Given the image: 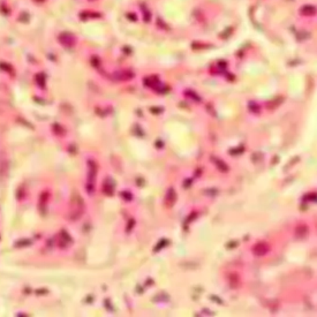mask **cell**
<instances>
[{
	"label": "cell",
	"mask_w": 317,
	"mask_h": 317,
	"mask_svg": "<svg viewBox=\"0 0 317 317\" xmlns=\"http://www.w3.org/2000/svg\"><path fill=\"white\" fill-rule=\"evenodd\" d=\"M166 243H167V241H166V240H161V241H160V243H159L158 246H156V247H154V251H158V250H160V248H163V247H164V246H165Z\"/></svg>",
	"instance_id": "obj_6"
},
{
	"label": "cell",
	"mask_w": 317,
	"mask_h": 317,
	"mask_svg": "<svg viewBox=\"0 0 317 317\" xmlns=\"http://www.w3.org/2000/svg\"><path fill=\"white\" fill-rule=\"evenodd\" d=\"M249 107H250V108H251V110H252L254 112H257V111H259V107H258V106H256V105H255L254 103H250V104H249Z\"/></svg>",
	"instance_id": "obj_8"
},
{
	"label": "cell",
	"mask_w": 317,
	"mask_h": 317,
	"mask_svg": "<svg viewBox=\"0 0 317 317\" xmlns=\"http://www.w3.org/2000/svg\"><path fill=\"white\" fill-rule=\"evenodd\" d=\"M251 251H252V254L255 256H264L269 251V246L265 242H257L252 247Z\"/></svg>",
	"instance_id": "obj_1"
},
{
	"label": "cell",
	"mask_w": 317,
	"mask_h": 317,
	"mask_svg": "<svg viewBox=\"0 0 317 317\" xmlns=\"http://www.w3.org/2000/svg\"><path fill=\"white\" fill-rule=\"evenodd\" d=\"M243 152V148H240V149H236V150H229V153L232 154H237V153H241Z\"/></svg>",
	"instance_id": "obj_7"
},
{
	"label": "cell",
	"mask_w": 317,
	"mask_h": 317,
	"mask_svg": "<svg viewBox=\"0 0 317 317\" xmlns=\"http://www.w3.org/2000/svg\"><path fill=\"white\" fill-rule=\"evenodd\" d=\"M134 224H135V221L131 219V220H130V225H128V231H129V229H131V227H133V225H134Z\"/></svg>",
	"instance_id": "obj_10"
},
{
	"label": "cell",
	"mask_w": 317,
	"mask_h": 317,
	"mask_svg": "<svg viewBox=\"0 0 317 317\" xmlns=\"http://www.w3.org/2000/svg\"><path fill=\"white\" fill-rule=\"evenodd\" d=\"M229 284H231V286L232 287H237V285H239V277L236 276V274H232V276H229Z\"/></svg>",
	"instance_id": "obj_5"
},
{
	"label": "cell",
	"mask_w": 317,
	"mask_h": 317,
	"mask_svg": "<svg viewBox=\"0 0 317 317\" xmlns=\"http://www.w3.org/2000/svg\"><path fill=\"white\" fill-rule=\"evenodd\" d=\"M175 201H176V193L173 188H169L167 190V194H166V197H165V205L167 207H171V206H173Z\"/></svg>",
	"instance_id": "obj_2"
},
{
	"label": "cell",
	"mask_w": 317,
	"mask_h": 317,
	"mask_svg": "<svg viewBox=\"0 0 317 317\" xmlns=\"http://www.w3.org/2000/svg\"><path fill=\"white\" fill-rule=\"evenodd\" d=\"M190 183H191V180H190V179H188V180H186V182H183V187L189 188V187H190Z\"/></svg>",
	"instance_id": "obj_9"
},
{
	"label": "cell",
	"mask_w": 317,
	"mask_h": 317,
	"mask_svg": "<svg viewBox=\"0 0 317 317\" xmlns=\"http://www.w3.org/2000/svg\"><path fill=\"white\" fill-rule=\"evenodd\" d=\"M236 244H237L236 242H233V243H228V244H227V247H228V248H233V247H235Z\"/></svg>",
	"instance_id": "obj_11"
},
{
	"label": "cell",
	"mask_w": 317,
	"mask_h": 317,
	"mask_svg": "<svg viewBox=\"0 0 317 317\" xmlns=\"http://www.w3.org/2000/svg\"><path fill=\"white\" fill-rule=\"evenodd\" d=\"M295 235L297 239H304L308 235V227L305 225H299L295 228Z\"/></svg>",
	"instance_id": "obj_3"
},
{
	"label": "cell",
	"mask_w": 317,
	"mask_h": 317,
	"mask_svg": "<svg viewBox=\"0 0 317 317\" xmlns=\"http://www.w3.org/2000/svg\"><path fill=\"white\" fill-rule=\"evenodd\" d=\"M211 160L217 165V167H218L219 171H221V172H227V171H228V166H227L222 160L217 159V158H211Z\"/></svg>",
	"instance_id": "obj_4"
}]
</instances>
